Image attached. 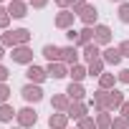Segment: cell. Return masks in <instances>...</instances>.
<instances>
[{
	"instance_id": "cell-39",
	"label": "cell",
	"mask_w": 129,
	"mask_h": 129,
	"mask_svg": "<svg viewBox=\"0 0 129 129\" xmlns=\"http://www.w3.org/2000/svg\"><path fill=\"white\" fill-rule=\"evenodd\" d=\"M56 5H58L61 10H66V8H71V5H74V0H56Z\"/></svg>"
},
{
	"instance_id": "cell-42",
	"label": "cell",
	"mask_w": 129,
	"mask_h": 129,
	"mask_svg": "<svg viewBox=\"0 0 129 129\" xmlns=\"http://www.w3.org/2000/svg\"><path fill=\"white\" fill-rule=\"evenodd\" d=\"M111 3H119V5H121V3H126V0H111Z\"/></svg>"
},
{
	"instance_id": "cell-1",
	"label": "cell",
	"mask_w": 129,
	"mask_h": 129,
	"mask_svg": "<svg viewBox=\"0 0 129 129\" xmlns=\"http://www.w3.org/2000/svg\"><path fill=\"white\" fill-rule=\"evenodd\" d=\"M18 126L20 129H28V126H36V121H38V114H36V109L33 106H23L20 111H18Z\"/></svg>"
},
{
	"instance_id": "cell-27",
	"label": "cell",
	"mask_w": 129,
	"mask_h": 129,
	"mask_svg": "<svg viewBox=\"0 0 129 129\" xmlns=\"http://www.w3.org/2000/svg\"><path fill=\"white\" fill-rule=\"evenodd\" d=\"M0 46H5V48H15V46H18V43H15V36H13V30L0 33Z\"/></svg>"
},
{
	"instance_id": "cell-30",
	"label": "cell",
	"mask_w": 129,
	"mask_h": 129,
	"mask_svg": "<svg viewBox=\"0 0 129 129\" xmlns=\"http://www.w3.org/2000/svg\"><path fill=\"white\" fill-rule=\"evenodd\" d=\"M86 5H89V0H74V5H71V13H74V15H81Z\"/></svg>"
},
{
	"instance_id": "cell-6",
	"label": "cell",
	"mask_w": 129,
	"mask_h": 129,
	"mask_svg": "<svg viewBox=\"0 0 129 129\" xmlns=\"http://www.w3.org/2000/svg\"><path fill=\"white\" fill-rule=\"evenodd\" d=\"M79 58H81V53H79V48L76 46H63L61 48V61L63 63H66V66H76V63H79Z\"/></svg>"
},
{
	"instance_id": "cell-9",
	"label": "cell",
	"mask_w": 129,
	"mask_h": 129,
	"mask_svg": "<svg viewBox=\"0 0 129 129\" xmlns=\"http://www.w3.org/2000/svg\"><path fill=\"white\" fill-rule=\"evenodd\" d=\"M28 3L25 0H10L8 3V13H10V18H25L28 15Z\"/></svg>"
},
{
	"instance_id": "cell-14",
	"label": "cell",
	"mask_w": 129,
	"mask_h": 129,
	"mask_svg": "<svg viewBox=\"0 0 129 129\" xmlns=\"http://www.w3.org/2000/svg\"><path fill=\"white\" fill-rule=\"evenodd\" d=\"M48 126H51V129H69V114L53 111V114L48 116Z\"/></svg>"
},
{
	"instance_id": "cell-43",
	"label": "cell",
	"mask_w": 129,
	"mask_h": 129,
	"mask_svg": "<svg viewBox=\"0 0 129 129\" xmlns=\"http://www.w3.org/2000/svg\"><path fill=\"white\" fill-rule=\"evenodd\" d=\"M10 129H13V126H10ZM15 129H20V126H15Z\"/></svg>"
},
{
	"instance_id": "cell-13",
	"label": "cell",
	"mask_w": 129,
	"mask_h": 129,
	"mask_svg": "<svg viewBox=\"0 0 129 129\" xmlns=\"http://www.w3.org/2000/svg\"><path fill=\"white\" fill-rule=\"evenodd\" d=\"M66 114H69V119H76V121H81V119L89 114V106H86L84 101H74V104L69 106V111H66Z\"/></svg>"
},
{
	"instance_id": "cell-24",
	"label": "cell",
	"mask_w": 129,
	"mask_h": 129,
	"mask_svg": "<svg viewBox=\"0 0 129 129\" xmlns=\"http://www.w3.org/2000/svg\"><path fill=\"white\" fill-rule=\"evenodd\" d=\"M111 121H114V116L109 111H99L96 114V126L99 129H111Z\"/></svg>"
},
{
	"instance_id": "cell-20",
	"label": "cell",
	"mask_w": 129,
	"mask_h": 129,
	"mask_svg": "<svg viewBox=\"0 0 129 129\" xmlns=\"http://www.w3.org/2000/svg\"><path fill=\"white\" fill-rule=\"evenodd\" d=\"M89 43H94V28L84 25V30H79V41H76V48H84V46H89Z\"/></svg>"
},
{
	"instance_id": "cell-23",
	"label": "cell",
	"mask_w": 129,
	"mask_h": 129,
	"mask_svg": "<svg viewBox=\"0 0 129 129\" xmlns=\"http://www.w3.org/2000/svg\"><path fill=\"white\" fill-rule=\"evenodd\" d=\"M13 116H18V111L10 104H0V121L8 124V121H13Z\"/></svg>"
},
{
	"instance_id": "cell-36",
	"label": "cell",
	"mask_w": 129,
	"mask_h": 129,
	"mask_svg": "<svg viewBox=\"0 0 129 129\" xmlns=\"http://www.w3.org/2000/svg\"><path fill=\"white\" fill-rule=\"evenodd\" d=\"M28 5H30V8H36V10H41V8H46V5H48V0H28Z\"/></svg>"
},
{
	"instance_id": "cell-5",
	"label": "cell",
	"mask_w": 129,
	"mask_h": 129,
	"mask_svg": "<svg viewBox=\"0 0 129 129\" xmlns=\"http://www.w3.org/2000/svg\"><path fill=\"white\" fill-rule=\"evenodd\" d=\"M89 104H91L96 111H109V91H104V89H96Z\"/></svg>"
},
{
	"instance_id": "cell-22",
	"label": "cell",
	"mask_w": 129,
	"mask_h": 129,
	"mask_svg": "<svg viewBox=\"0 0 129 129\" xmlns=\"http://www.w3.org/2000/svg\"><path fill=\"white\" fill-rule=\"evenodd\" d=\"M121 104H124V94H121L119 89H111V91H109V111H111V109H114V111L121 109Z\"/></svg>"
},
{
	"instance_id": "cell-3",
	"label": "cell",
	"mask_w": 129,
	"mask_h": 129,
	"mask_svg": "<svg viewBox=\"0 0 129 129\" xmlns=\"http://www.w3.org/2000/svg\"><path fill=\"white\" fill-rule=\"evenodd\" d=\"M10 58H13V63L30 66V63H33V51H30L28 46H15V48H13V53H10Z\"/></svg>"
},
{
	"instance_id": "cell-31",
	"label": "cell",
	"mask_w": 129,
	"mask_h": 129,
	"mask_svg": "<svg viewBox=\"0 0 129 129\" xmlns=\"http://www.w3.org/2000/svg\"><path fill=\"white\" fill-rule=\"evenodd\" d=\"M111 129H129V119H124V116H114Z\"/></svg>"
},
{
	"instance_id": "cell-44",
	"label": "cell",
	"mask_w": 129,
	"mask_h": 129,
	"mask_svg": "<svg viewBox=\"0 0 129 129\" xmlns=\"http://www.w3.org/2000/svg\"><path fill=\"white\" fill-rule=\"evenodd\" d=\"M0 3H3V0H0Z\"/></svg>"
},
{
	"instance_id": "cell-40",
	"label": "cell",
	"mask_w": 129,
	"mask_h": 129,
	"mask_svg": "<svg viewBox=\"0 0 129 129\" xmlns=\"http://www.w3.org/2000/svg\"><path fill=\"white\" fill-rule=\"evenodd\" d=\"M119 114H121L124 119H129V101H124V104H121V109H119Z\"/></svg>"
},
{
	"instance_id": "cell-29",
	"label": "cell",
	"mask_w": 129,
	"mask_h": 129,
	"mask_svg": "<svg viewBox=\"0 0 129 129\" xmlns=\"http://www.w3.org/2000/svg\"><path fill=\"white\" fill-rule=\"evenodd\" d=\"M79 129H99V126H96V119L94 116H84L79 121Z\"/></svg>"
},
{
	"instance_id": "cell-26",
	"label": "cell",
	"mask_w": 129,
	"mask_h": 129,
	"mask_svg": "<svg viewBox=\"0 0 129 129\" xmlns=\"http://www.w3.org/2000/svg\"><path fill=\"white\" fill-rule=\"evenodd\" d=\"M104 66H106V63H104L101 58H96V61H91L89 66H86V69H89V76H96V79H99V76L104 74Z\"/></svg>"
},
{
	"instance_id": "cell-33",
	"label": "cell",
	"mask_w": 129,
	"mask_h": 129,
	"mask_svg": "<svg viewBox=\"0 0 129 129\" xmlns=\"http://www.w3.org/2000/svg\"><path fill=\"white\" fill-rule=\"evenodd\" d=\"M119 20L121 23H129V3H121L119 5Z\"/></svg>"
},
{
	"instance_id": "cell-4",
	"label": "cell",
	"mask_w": 129,
	"mask_h": 129,
	"mask_svg": "<svg viewBox=\"0 0 129 129\" xmlns=\"http://www.w3.org/2000/svg\"><path fill=\"white\" fill-rule=\"evenodd\" d=\"M25 79H28V84H43L46 79H48V74H46V69H41V66H36V63H30V66L25 69Z\"/></svg>"
},
{
	"instance_id": "cell-34",
	"label": "cell",
	"mask_w": 129,
	"mask_h": 129,
	"mask_svg": "<svg viewBox=\"0 0 129 129\" xmlns=\"http://www.w3.org/2000/svg\"><path fill=\"white\" fill-rule=\"evenodd\" d=\"M66 38H69V43H71V46H76V41H79V30H76V28L66 30Z\"/></svg>"
},
{
	"instance_id": "cell-17",
	"label": "cell",
	"mask_w": 129,
	"mask_h": 129,
	"mask_svg": "<svg viewBox=\"0 0 129 129\" xmlns=\"http://www.w3.org/2000/svg\"><path fill=\"white\" fill-rule=\"evenodd\" d=\"M81 58L86 61V66L91 61H96V58H101V48L96 46V43H89V46H84V51H81Z\"/></svg>"
},
{
	"instance_id": "cell-2",
	"label": "cell",
	"mask_w": 129,
	"mask_h": 129,
	"mask_svg": "<svg viewBox=\"0 0 129 129\" xmlns=\"http://www.w3.org/2000/svg\"><path fill=\"white\" fill-rule=\"evenodd\" d=\"M20 96H23L28 104H38V101H43V89H41L38 84H25V86L20 89Z\"/></svg>"
},
{
	"instance_id": "cell-19",
	"label": "cell",
	"mask_w": 129,
	"mask_h": 129,
	"mask_svg": "<svg viewBox=\"0 0 129 129\" xmlns=\"http://www.w3.org/2000/svg\"><path fill=\"white\" fill-rule=\"evenodd\" d=\"M69 76H71V81H74V84H81V81L89 76V69H86V66H81V63H76V66H69Z\"/></svg>"
},
{
	"instance_id": "cell-11",
	"label": "cell",
	"mask_w": 129,
	"mask_h": 129,
	"mask_svg": "<svg viewBox=\"0 0 129 129\" xmlns=\"http://www.w3.org/2000/svg\"><path fill=\"white\" fill-rule=\"evenodd\" d=\"M46 74H48V79H63V76H69V66L63 61H58V63H48V69H46Z\"/></svg>"
},
{
	"instance_id": "cell-21",
	"label": "cell",
	"mask_w": 129,
	"mask_h": 129,
	"mask_svg": "<svg viewBox=\"0 0 129 129\" xmlns=\"http://www.w3.org/2000/svg\"><path fill=\"white\" fill-rule=\"evenodd\" d=\"M116 76L114 74H101L99 76V89H104V91H111V89H116Z\"/></svg>"
},
{
	"instance_id": "cell-16",
	"label": "cell",
	"mask_w": 129,
	"mask_h": 129,
	"mask_svg": "<svg viewBox=\"0 0 129 129\" xmlns=\"http://www.w3.org/2000/svg\"><path fill=\"white\" fill-rule=\"evenodd\" d=\"M79 18H81V23H84V25L94 28V25H96V20H99V10H96L94 5H86V8H84V13H81Z\"/></svg>"
},
{
	"instance_id": "cell-45",
	"label": "cell",
	"mask_w": 129,
	"mask_h": 129,
	"mask_svg": "<svg viewBox=\"0 0 129 129\" xmlns=\"http://www.w3.org/2000/svg\"><path fill=\"white\" fill-rule=\"evenodd\" d=\"M76 129H79V126H76Z\"/></svg>"
},
{
	"instance_id": "cell-7",
	"label": "cell",
	"mask_w": 129,
	"mask_h": 129,
	"mask_svg": "<svg viewBox=\"0 0 129 129\" xmlns=\"http://www.w3.org/2000/svg\"><path fill=\"white\" fill-rule=\"evenodd\" d=\"M74 20H76V15H74L71 10H61V13L56 15L53 25H56V28H61V30H71V28H74Z\"/></svg>"
},
{
	"instance_id": "cell-41",
	"label": "cell",
	"mask_w": 129,
	"mask_h": 129,
	"mask_svg": "<svg viewBox=\"0 0 129 129\" xmlns=\"http://www.w3.org/2000/svg\"><path fill=\"white\" fill-rule=\"evenodd\" d=\"M3 56H5V46H0V61H3Z\"/></svg>"
},
{
	"instance_id": "cell-28",
	"label": "cell",
	"mask_w": 129,
	"mask_h": 129,
	"mask_svg": "<svg viewBox=\"0 0 129 129\" xmlns=\"http://www.w3.org/2000/svg\"><path fill=\"white\" fill-rule=\"evenodd\" d=\"M8 25H10V13H8V8L0 5V30H5Z\"/></svg>"
},
{
	"instance_id": "cell-8",
	"label": "cell",
	"mask_w": 129,
	"mask_h": 129,
	"mask_svg": "<svg viewBox=\"0 0 129 129\" xmlns=\"http://www.w3.org/2000/svg\"><path fill=\"white\" fill-rule=\"evenodd\" d=\"M94 43L96 46H109L111 43V28L109 25H94Z\"/></svg>"
},
{
	"instance_id": "cell-18",
	"label": "cell",
	"mask_w": 129,
	"mask_h": 129,
	"mask_svg": "<svg viewBox=\"0 0 129 129\" xmlns=\"http://www.w3.org/2000/svg\"><path fill=\"white\" fill-rule=\"evenodd\" d=\"M41 53L46 56V61H48V63H58V61H61V48H58L56 43H46Z\"/></svg>"
},
{
	"instance_id": "cell-37",
	"label": "cell",
	"mask_w": 129,
	"mask_h": 129,
	"mask_svg": "<svg viewBox=\"0 0 129 129\" xmlns=\"http://www.w3.org/2000/svg\"><path fill=\"white\" fill-rule=\"evenodd\" d=\"M116 79H119L121 84H129V69H121V71L116 74Z\"/></svg>"
},
{
	"instance_id": "cell-38",
	"label": "cell",
	"mask_w": 129,
	"mask_h": 129,
	"mask_svg": "<svg viewBox=\"0 0 129 129\" xmlns=\"http://www.w3.org/2000/svg\"><path fill=\"white\" fill-rule=\"evenodd\" d=\"M8 76H10V71L3 66V63H0V84H5V81H8Z\"/></svg>"
},
{
	"instance_id": "cell-15",
	"label": "cell",
	"mask_w": 129,
	"mask_h": 129,
	"mask_svg": "<svg viewBox=\"0 0 129 129\" xmlns=\"http://www.w3.org/2000/svg\"><path fill=\"white\" fill-rule=\"evenodd\" d=\"M63 94H66L71 101H84V99H86V89H84L81 84H74V81L69 84V89L63 91Z\"/></svg>"
},
{
	"instance_id": "cell-12",
	"label": "cell",
	"mask_w": 129,
	"mask_h": 129,
	"mask_svg": "<svg viewBox=\"0 0 129 129\" xmlns=\"http://www.w3.org/2000/svg\"><path fill=\"white\" fill-rule=\"evenodd\" d=\"M71 104H74V101H71L66 94H53V99H51V106H53V111H61V114H66Z\"/></svg>"
},
{
	"instance_id": "cell-35",
	"label": "cell",
	"mask_w": 129,
	"mask_h": 129,
	"mask_svg": "<svg viewBox=\"0 0 129 129\" xmlns=\"http://www.w3.org/2000/svg\"><path fill=\"white\" fill-rule=\"evenodd\" d=\"M116 48H119V53H121V58H129V41H121V43H119Z\"/></svg>"
},
{
	"instance_id": "cell-10",
	"label": "cell",
	"mask_w": 129,
	"mask_h": 129,
	"mask_svg": "<svg viewBox=\"0 0 129 129\" xmlns=\"http://www.w3.org/2000/svg\"><path fill=\"white\" fill-rule=\"evenodd\" d=\"M101 61H104V63H109V66H119V63H121V53H119V48L106 46V48L101 51Z\"/></svg>"
},
{
	"instance_id": "cell-32",
	"label": "cell",
	"mask_w": 129,
	"mask_h": 129,
	"mask_svg": "<svg viewBox=\"0 0 129 129\" xmlns=\"http://www.w3.org/2000/svg\"><path fill=\"white\" fill-rule=\"evenodd\" d=\"M10 86L8 84H0V104H8V99H10Z\"/></svg>"
},
{
	"instance_id": "cell-25",
	"label": "cell",
	"mask_w": 129,
	"mask_h": 129,
	"mask_svg": "<svg viewBox=\"0 0 129 129\" xmlns=\"http://www.w3.org/2000/svg\"><path fill=\"white\" fill-rule=\"evenodd\" d=\"M13 36H15V43L18 46H28V41H30V30L28 28H15Z\"/></svg>"
}]
</instances>
